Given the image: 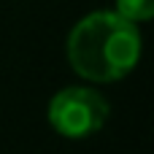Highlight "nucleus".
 <instances>
[{
	"label": "nucleus",
	"mask_w": 154,
	"mask_h": 154,
	"mask_svg": "<svg viewBox=\"0 0 154 154\" xmlns=\"http://www.w3.org/2000/svg\"><path fill=\"white\" fill-rule=\"evenodd\" d=\"M143 38L135 22L116 11H92L81 16L65 41L70 70L89 84H114L130 76L141 60Z\"/></svg>",
	"instance_id": "nucleus-1"
},
{
	"label": "nucleus",
	"mask_w": 154,
	"mask_h": 154,
	"mask_svg": "<svg viewBox=\"0 0 154 154\" xmlns=\"http://www.w3.org/2000/svg\"><path fill=\"white\" fill-rule=\"evenodd\" d=\"M111 116L108 100L92 87H62L54 92L46 108V119L51 130L68 141L92 138L106 127Z\"/></svg>",
	"instance_id": "nucleus-2"
},
{
	"label": "nucleus",
	"mask_w": 154,
	"mask_h": 154,
	"mask_svg": "<svg viewBox=\"0 0 154 154\" xmlns=\"http://www.w3.org/2000/svg\"><path fill=\"white\" fill-rule=\"evenodd\" d=\"M116 3V14H122L125 19L141 24V22H149L154 16V0H114Z\"/></svg>",
	"instance_id": "nucleus-3"
}]
</instances>
